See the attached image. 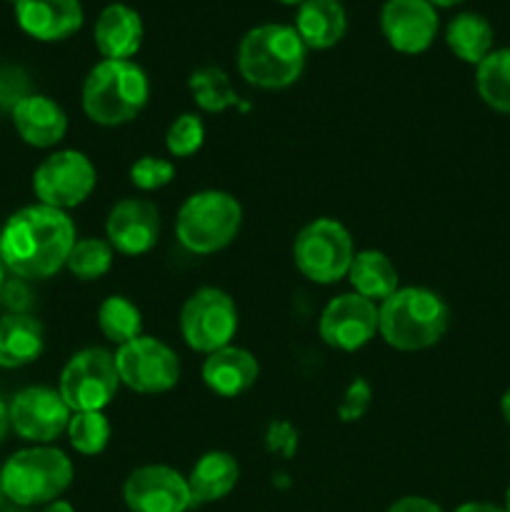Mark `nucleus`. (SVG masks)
<instances>
[{"label": "nucleus", "instance_id": "20e7f679", "mask_svg": "<svg viewBox=\"0 0 510 512\" xmlns=\"http://www.w3.org/2000/svg\"><path fill=\"white\" fill-rule=\"evenodd\" d=\"M148 98V75L133 60H100L83 83L85 115L105 128L138 118Z\"/></svg>", "mask_w": 510, "mask_h": 512}, {"label": "nucleus", "instance_id": "c85d7f7f", "mask_svg": "<svg viewBox=\"0 0 510 512\" xmlns=\"http://www.w3.org/2000/svg\"><path fill=\"white\" fill-rule=\"evenodd\" d=\"M113 253L108 240L100 238H83L75 240L73 250L68 255V263L65 268L75 275L83 283H90V280H100L113 265Z\"/></svg>", "mask_w": 510, "mask_h": 512}, {"label": "nucleus", "instance_id": "a18cd8bd", "mask_svg": "<svg viewBox=\"0 0 510 512\" xmlns=\"http://www.w3.org/2000/svg\"><path fill=\"white\" fill-rule=\"evenodd\" d=\"M3 498H5V493H3V483H0V503H3Z\"/></svg>", "mask_w": 510, "mask_h": 512}, {"label": "nucleus", "instance_id": "2f4dec72", "mask_svg": "<svg viewBox=\"0 0 510 512\" xmlns=\"http://www.w3.org/2000/svg\"><path fill=\"white\" fill-rule=\"evenodd\" d=\"M175 178V165L165 158H153V155H145V158L135 160L130 165V183L138 190H160Z\"/></svg>", "mask_w": 510, "mask_h": 512}, {"label": "nucleus", "instance_id": "e433bc0d", "mask_svg": "<svg viewBox=\"0 0 510 512\" xmlns=\"http://www.w3.org/2000/svg\"><path fill=\"white\" fill-rule=\"evenodd\" d=\"M455 512H505V510L495 508V505H490V503H465V505H460Z\"/></svg>", "mask_w": 510, "mask_h": 512}, {"label": "nucleus", "instance_id": "4468645a", "mask_svg": "<svg viewBox=\"0 0 510 512\" xmlns=\"http://www.w3.org/2000/svg\"><path fill=\"white\" fill-rule=\"evenodd\" d=\"M320 338L325 345L353 353L368 345L378 333V305L358 293H343L320 313Z\"/></svg>", "mask_w": 510, "mask_h": 512}, {"label": "nucleus", "instance_id": "58836bf2", "mask_svg": "<svg viewBox=\"0 0 510 512\" xmlns=\"http://www.w3.org/2000/svg\"><path fill=\"white\" fill-rule=\"evenodd\" d=\"M43 512H75L73 505L65 503V500H53V503H48V508Z\"/></svg>", "mask_w": 510, "mask_h": 512}, {"label": "nucleus", "instance_id": "c756f323", "mask_svg": "<svg viewBox=\"0 0 510 512\" xmlns=\"http://www.w3.org/2000/svg\"><path fill=\"white\" fill-rule=\"evenodd\" d=\"M65 433L80 455H100L110 443V423L103 413H73Z\"/></svg>", "mask_w": 510, "mask_h": 512}, {"label": "nucleus", "instance_id": "37998d69", "mask_svg": "<svg viewBox=\"0 0 510 512\" xmlns=\"http://www.w3.org/2000/svg\"><path fill=\"white\" fill-rule=\"evenodd\" d=\"M505 512H510V488L508 493H505Z\"/></svg>", "mask_w": 510, "mask_h": 512}, {"label": "nucleus", "instance_id": "4c0bfd02", "mask_svg": "<svg viewBox=\"0 0 510 512\" xmlns=\"http://www.w3.org/2000/svg\"><path fill=\"white\" fill-rule=\"evenodd\" d=\"M8 425H10L8 408H5V403H3V400H0V443H3L5 433H8Z\"/></svg>", "mask_w": 510, "mask_h": 512}, {"label": "nucleus", "instance_id": "ddd939ff", "mask_svg": "<svg viewBox=\"0 0 510 512\" xmlns=\"http://www.w3.org/2000/svg\"><path fill=\"white\" fill-rule=\"evenodd\" d=\"M73 410L65 405L58 390L25 388L8 405L10 428L28 443H53L68 430Z\"/></svg>", "mask_w": 510, "mask_h": 512}, {"label": "nucleus", "instance_id": "f257e3e1", "mask_svg": "<svg viewBox=\"0 0 510 512\" xmlns=\"http://www.w3.org/2000/svg\"><path fill=\"white\" fill-rule=\"evenodd\" d=\"M75 245V225L63 210L28 205L0 230V263L18 278H50L65 268Z\"/></svg>", "mask_w": 510, "mask_h": 512}, {"label": "nucleus", "instance_id": "7ed1b4c3", "mask_svg": "<svg viewBox=\"0 0 510 512\" xmlns=\"http://www.w3.org/2000/svg\"><path fill=\"white\" fill-rule=\"evenodd\" d=\"M308 48L295 28L280 23L248 30L238 45V70L250 85L280 90L303 75Z\"/></svg>", "mask_w": 510, "mask_h": 512}, {"label": "nucleus", "instance_id": "423d86ee", "mask_svg": "<svg viewBox=\"0 0 510 512\" xmlns=\"http://www.w3.org/2000/svg\"><path fill=\"white\" fill-rule=\"evenodd\" d=\"M0 483L5 498L15 505L53 503L73 483V463L63 450L35 445L8 458L0 470Z\"/></svg>", "mask_w": 510, "mask_h": 512}, {"label": "nucleus", "instance_id": "f03ea898", "mask_svg": "<svg viewBox=\"0 0 510 512\" xmlns=\"http://www.w3.org/2000/svg\"><path fill=\"white\" fill-rule=\"evenodd\" d=\"M448 323V305L428 288H398L378 305L380 338L403 353L433 348L445 335Z\"/></svg>", "mask_w": 510, "mask_h": 512}, {"label": "nucleus", "instance_id": "f3484780", "mask_svg": "<svg viewBox=\"0 0 510 512\" xmlns=\"http://www.w3.org/2000/svg\"><path fill=\"white\" fill-rule=\"evenodd\" d=\"M13 5L23 33L43 43L70 38L83 25L80 0H13Z\"/></svg>", "mask_w": 510, "mask_h": 512}, {"label": "nucleus", "instance_id": "b1692460", "mask_svg": "<svg viewBox=\"0 0 510 512\" xmlns=\"http://www.w3.org/2000/svg\"><path fill=\"white\" fill-rule=\"evenodd\" d=\"M345 278L353 285V293L363 295L370 303H383L400 288V278L393 260L380 253V250H360V253H355Z\"/></svg>", "mask_w": 510, "mask_h": 512}, {"label": "nucleus", "instance_id": "a19ab883", "mask_svg": "<svg viewBox=\"0 0 510 512\" xmlns=\"http://www.w3.org/2000/svg\"><path fill=\"white\" fill-rule=\"evenodd\" d=\"M428 3L440 5V8H450V5H458V3H463V0H428Z\"/></svg>", "mask_w": 510, "mask_h": 512}, {"label": "nucleus", "instance_id": "c03bdc74", "mask_svg": "<svg viewBox=\"0 0 510 512\" xmlns=\"http://www.w3.org/2000/svg\"><path fill=\"white\" fill-rule=\"evenodd\" d=\"M278 3H285V5H300L303 0H278Z\"/></svg>", "mask_w": 510, "mask_h": 512}, {"label": "nucleus", "instance_id": "cd10ccee", "mask_svg": "<svg viewBox=\"0 0 510 512\" xmlns=\"http://www.w3.org/2000/svg\"><path fill=\"white\" fill-rule=\"evenodd\" d=\"M188 88L198 108L205 113H223V110L238 105V93L220 68H198L195 73H190Z\"/></svg>", "mask_w": 510, "mask_h": 512}, {"label": "nucleus", "instance_id": "a211bd4d", "mask_svg": "<svg viewBox=\"0 0 510 512\" xmlns=\"http://www.w3.org/2000/svg\"><path fill=\"white\" fill-rule=\"evenodd\" d=\"M203 383L220 398H240L255 385L260 375V365L250 350L238 345H225L215 353L205 355Z\"/></svg>", "mask_w": 510, "mask_h": 512}, {"label": "nucleus", "instance_id": "ea45409f", "mask_svg": "<svg viewBox=\"0 0 510 512\" xmlns=\"http://www.w3.org/2000/svg\"><path fill=\"white\" fill-rule=\"evenodd\" d=\"M500 413H503V420L510 425V388L505 390L503 398H500Z\"/></svg>", "mask_w": 510, "mask_h": 512}, {"label": "nucleus", "instance_id": "9d476101", "mask_svg": "<svg viewBox=\"0 0 510 512\" xmlns=\"http://www.w3.org/2000/svg\"><path fill=\"white\" fill-rule=\"evenodd\" d=\"M95 183V165L80 150H58L48 155L33 173V190L40 205L63 213L85 203L95 190Z\"/></svg>", "mask_w": 510, "mask_h": 512}, {"label": "nucleus", "instance_id": "aec40b11", "mask_svg": "<svg viewBox=\"0 0 510 512\" xmlns=\"http://www.w3.org/2000/svg\"><path fill=\"white\" fill-rule=\"evenodd\" d=\"M93 38L103 60H130L143 43V20L130 5L113 3L95 20Z\"/></svg>", "mask_w": 510, "mask_h": 512}, {"label": "nucleus", "instance_id": "a878e982", "mask_svg": "<svg viewBox=\"0 0 510 512\" xmlns=\"http://www.w3.org/2000/svg\"><path fill=\"white\" fill-rule=\"evenodd\" d=\"M475 88L488 108L510 115V48L493 50L475 65Z\"/></svg>", "mask_w": 510, "mask_h": 512}, {"label": "nucleus", "instance_id": "7c9ffc66", "mask_svg": "<svg viewBox=\"0 0 510 512\" xmlns=\"http://www.w3.org/2000/svg\"><path fill=\"white\" fill-rule=\"evenodd\" d=\"M205 143V125L195 113H183L170 123L165 133V148L173 158H190Z\"/></svg>", "mask_w": 510, "mask_h": 512}, {"label": "nucleus", "instance_id": "1a4fd4ad", "mask_svg": "<svg viewBox=\"0 0 510 512\" xmlns=\"http://www.w3.org/2000/svg\"><path fill=\"white\" fill-rule=\"evenodd\" d=\"M180 333L190 350L210 355L233 345L238 333V308L220 288H200L185 300L180 310Z\"/></svg>", "mask_w": 510, "mask_h": 512}, {"label": "nucleus", "instance_id": "f8f14e48", "mask_svg": "<svg viewBox=\"0 0 510 512\" xmlns=\"http://www.w3.org/2000/svg\"><path fill=\"white\" fill-rule=\"evenodd\" d=\"M123 500L130 512H188L195 505L188 478L168 465H143L128 475Z\"/></svg>", "mask_w": 510, "mask_h": 512}, {"label": "nucleus", "instance_id": "9b49d317", "mask_svg": "<svg viewBox=\"0 0 510 512\" xmlns=\"http://www.w3.org/2000/svg\"><path fill=\"white\" fill-rule=\"evenodd\" d=\"M115 368L125 388L140 395H160L180 380V360L173 350L155 338L130 340L115 353Z\"/></svg>", "mask_w": 510, "mask_h": 512}, {"label": "nucleus", "instance_id": "2eb2a0df", "mask_svg": "<svg viewBox=\"0 0 510 512\" xmlns=\"http://www.w3.org/2000/svg\"><path fill=\"white\" fill-rule=\"evenodd\" d=\"M380 28L390 48L418 55L425 53L438 35V13L428 0H385Z\"/></svg>", "mask_w": 510, "mask_h": 512}, {"label": "nucleus", "instance_id": "412c9836", "mask_svg": "<svg viewBox=\"0 0 510 512\" xmlns=\"http://www.w3.org/2000/svg\"><path fill=\"white\" fill-rule=\"evenodd\" d=\"M293 28L305 48L328 50L343 40L345 30H348V18H345L340 0H303Z\"/></svg>", "mask_w": 510, "mask_h": 512}, {"label": "nucleus", "instance_id": "6ab92c4d", "mask_svg": "<svg viewBox=\"0 0 510 512\" xmlns=\"http://www.w3.org/2000/svg\"><path fill=\"white\" fill-rule=\"evenodd\" d=\"M13 125L20 138L33 148H53L68 133V115L45 95H25L13 110Z\"/></svg>", "mask_w": 510, "mask_h": 512}, {"label": "nucleus", "instance_id": "72a5a7b5", "mask_svg": "<svg viewBox=\"0 0 510 512\" xmlns=\"http://www.w3.org/2000/svg\"><path fill=\"white\" fill-rule=\"evenodd\" d=\"M28 93V83L25 75L18 68H3L0 70V108L13 110L20 100Z\"/></svg>", "mask_w": 510, "mask_h": 512}, {"label": "nucleus", "instance_id": "0eeeda50", "mask_svg": "<svg viewBox=\"0 0 510 512\" xmlns=\"http://www.w3.org/2000/svg\"><path fill=\"white\" fill-rule=\"evenodd\" d=\"M353 238L333 218H318L305 225L293 245L295 268L318 285H333L348 275L353 263Z\"/></svg>", "mask_w": 510, "mask_h": 512}, {"label": "nucleus", "instance_id": "c9c22d12", "mask_svg": "<svg viewBox=\"0 0 510 512\" xmlns=\"http://www.w3.org/2000/svg\"><path fill=\"white\" fill-rule=\"evenodd\" d=\"M388 512H443L440 505H435L433 500L418 498V495H408V498H400L398 503H393Z\"/></svg>", "mask_w": 510, "mask_h": 512}, {"label": "nucleus", "instance_id": "473e14b6", "mask_svg": "<svg viewBox=\"0 0 510 512\" xmlns=\"http://www.w3.org/2000/svg\"><path fill=\"white\" fill-rule=\"evenodd\" d=\"M370 398H373V390L365 383L363 378H355L353 383L345 388V395L338 403V418L343 423H355V420L363 418L370 408Z\"/></svg>", "mask_w": 510, "mask_h": 512}, {"label": "nucleus", "instance_id": "39448f33", "mask_svg": "<svg viewBox=\"0 0 510 512\" xmlns=\"http://www.w3.org/2000/svg\"><path fill=\"white\" fill-rule=\"evenodd\" d=\"M243 208L225 190H200L190 195L175 218L180 245L195 255H210L228 248L240 233Z\"/></svg>", "mask_w": 510, "mask_h": 512}, {"label": "nucleus", "instance_id": "f704fd0d", "mask_svg": "<svg viewBox=\"0 0 510 512\" xmlns=\"http://www.w3.org/2000/svg\"><path fill=\"white\" fill-rule=\"evenodd\" d=\"M265 443H268L270 453H283L285 458H293L295 448H298V433H295L290 423L278 420V423H273L268 428V438H265Z\"/></svg>", "mask_w": 510, "mask_h": 512}, {"label": "nucleus", "instance_id": "dca6fc26", "mask_svg": "<svg viewBox=\"0 0 510 512\" xmlns=\"http://www.w3.org/2000/svg\"><path fill=\"white\" fill-rule=\"evenodd\" d=\"M160 235V215L150 200L125 198L110 208L105 220V238L115 253L138 255L150 253L158 243Z\"/></svg>", "mask_w": 510, "mask_h": 512}, {"label": "nucleus", "instance_id": "bb28decb", "mask_svg": "<svg viewBox=\"0 0 510 512\" xmlns=\"http://www.w3.org/2000/svg\"><path fill=\"white\" fill-rule=\"evenodd\" d=\"M98 328L110 343L120 345L143 335V318L133 300L125 295H110L98 308Z\"/></svg>", "mask_w": 510, "mask_h": 512}, {"label": "nucleus", "instance_id": "5701e85b", "mask_svg": "<svg viewBox=\"0 0 510 512\" xmlns=\"http://www.w3.org/2000/svg\"><path fill=\"white\" fill-rule=\"evenodd\" d=\"M240 465L225 450H210L200 455L198 463L193 465L188 475L190 493L195 503H215L230 495V490L238 485Z\"/></svg>", "mask_w": 510, "mask_h": 512}, {"label": "nucleus", "instance_id": "79ce46f5", "mask_svg": "<svg viewBox=\"0 0 510 512\" xmlns=\"http://www.w3.org/2000/svg\"><path fill=\"white\" fill-rule=\"evenodd\" d=\"M3 285H5V268L3 263H0V290H3Z\"/></svg>", "mask_w": 510, "mask_h": 512}, {"label": "nucleus", "instance_id": "6e6552de", "mask_svg": "<svg viewBox=\"0 0 510 512\" xmlns=\"http://www.w3.org/2000/svg\"><path fill=\"white\" fill-rule=\"evenodd\" d=\"M118 388L115 355L105 348H85L63 368L58 393L73 413H103Z\"/></svg>", "mask_w": 510, "mask_h": 512}, {"label": "nucleus", "instance_id": "393cba45", "mask_svg": "<svg viewBox=\"0 0 510 512\" xmlns=\"http://www.w3.org/2000/svg\"><path fill=\"white\" fill-rule=\"evenodd\" d=\"M445 43L453 50L455 58L470 65H480L493 53V28L483 15L460 13L448 23Z\"/></svg>", "mask_w": 510, "mask_h": 512}, {"label": "nucleus", "instance_id": "4be33fe9", "mask_svg": "<svg viewBox=\"0 0 510 512\" xmlns=\"http://www.w3.org/2000/svg\"><path fill=\"white\" fill-rule=\"evenodd\" d=\"M45 348L43 325L25 313L0 318V368H23L35 363Z\"/></svg>", "mask_w": 510, "mask_h": 512}]
</instances>
